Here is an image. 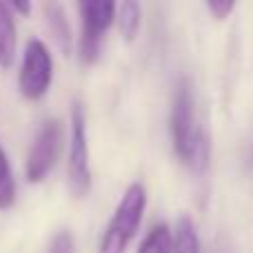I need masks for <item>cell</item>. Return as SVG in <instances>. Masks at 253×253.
<instances>
[{"mask_svg":"<svg viewBox=\"0 0 253 253\" xmlns=\"http://www.w3.org/2000/svg\"><path fill=\"white\" fill-rule=\"evenodd\" d=\"M171 140H173L175 156L191 171H205L209 165V135L200 125L196 109V96L189 80H180L173 93L171 107Z\"/></svg>","mask_w":253,"mask_h":253,"instance_id":"obj_1","label":"cell"},{"mask_svg":"<svg viewBox=\"0 0 253 253\" xmlns=\"http://www.w3.org/2000/svg\"><path fill=\"white\" fill-rule=\"evenodd\" d=\"M144 209H147V191L140 182H131L107 224L98 253H125L129 249L142 222Z\"/></svg>","mask_w":253,"mask_h":253,"instance_id":"obj_2","label":"cell"},{"mask_svg":"<svg viewBox=\"0 0 253 253\" xmlns=\"http://www.w3.org/2000/svg\"><path fill=\"white\" fill-rule=\"evenodd\" d=\"M80 11V40L78 56L83 65H93L100 56L102 36L116 20L118 4L109 0H83L78 2Z\"/></svg>","mask_w":253,"mask_h":253,"instance_id":"obj_3","label":"cell"},{"mask_svg":"<svg viewBox=\"0 0 253 253\" xmlns=\"http://www.w3.org/2000/svg\"><path fill=\"white\" fill-rule=\"evenodd\" d=\"M71 142L67 160V182L76 198H84L91 189V169H89V144H87V118L80 102L71 109Z\"/></svg>","mask_w":253,"mask_h":253,"instance_id":"obj_4","label":"cell"},{"mask_svg":"<svg viewBox=\"0 0 253 253\" xmlns=\"http://www.w3.org/2000/svg\"><path fill=\"white\" fill-rule=\"evenodd\" d=\"M53 80V58L42 40L34 38L27 42L22 65L18 74V89L27 100H40L49 91Z\"/></svg>","mask_w":253,"mask_h":253,"instance_id":"obj_5","label":"cell"},{"mask_svg":"<svg viewBox=\"0 0 253 253\" xmlns=\"http://www.w3.org/2000/svg\"><path fill=\"white\" fill-rule=\"evenodd\" d=\"M62 140H65V129L60 120H47L40 126L29 153H27L25 173L31 184L42 182L49 175V171L56 167L58 158L62 151Z\"/></svg>","mask_w":253,"mask_h":253,"instance_id":"obj_6","label":"cell"},{"mask_svg":"<svg viewBox=\"0 0 253 253\" xmlns=\"http://www.w3.org/2000/svg\"><path fill=\"white\" fill-rule=\"evenodd\" d=\"M171 242H173V253H200V238L189 215L178 218L173 233H171Z\"/></svg>","mask_w":253,"mask_h":253,"instance_id":"obj_7","label":"cell"},{"mask_svg":"<svg viewBox=\"0 0 253 253\" xmlns=\"http://www.w3.org/2000/svg\"><path fill=\"white\" fill-rule=\"evenodd\" d=\"M13 47H16V22H13L11 7L0 2V67L11 60Z\"/></svg>","mask_w":253,"mask_h":253,"instance_id":"obj_8","label":"cell"},{"mask_svg":"<svg viewBox=\"0 0 253 253\" xmlns=\"http://www.w3.org/2000/svg\"><path fill=\"white\" fill-rule=\"evenodd\" d=\"M16 202V180L9 165V158L0 144V211H7Z\"/></svg>","mask_w":253,"mask_h":253,"instance_id":"obj_9","label":"cell"},{"mask_svg":"<svg viewBox=\"0 0 253 253\" xmlns=\"http://www.w3.org/2000/svg\"><path fill=\"white\" fill-rule=\"evenodd\" d=\"M140 18H142V11H140V4L138 2L126 0V2L118 4L116 20H118V27H120V31H123V36L126 40H133L135 36H138Z\"/></svg>","mask_w":253,"mask_h":253,"instance_id":"obj_10","label":"cell"},{"mask_svg":"<svg viewBox=\"0 0 253 253\" xmlns=\"http://www.w3.org/2000/svg\"><path fill=\"white\" fill-rule=\"evenodd\" d=\"M138 253H173L171 229L167 227V224H156V227L144 236Z\"/></svg>","mask_w":253,"mask_h":253,"instance_id":"obj_11","label":"cell"},{"mask_svg":"<svg viewBox=\"0 0 253 253\" xmlns=\"http://www.w3.org/2000/svg\"><path fill=\"white\" fill-rule=\"evenodd\" d=\"M47 11H49V27H51V31L56 34L60 47L67 51V49H69L71 31H69V22H67V18H65V11H62L60 4H47Z\"/></svg>","mask_w":253,"mask_h":253,"instance_id":"obj_12","label":"cell"},{"mask_svg":"<svg viewBox=\"0 0 253 253\" xmlns=\"http://www.w3.org/2000/svg\"><path fill=\"white\" fill-rule=\"evenodd\" d=\"M47 253H74V236L69 231H58Z\"/></svg>","mask_w":253,"mask_h":253,"instance_id":"obj_13","label":"cell"},{"mask_svg":"<svg viewBox=\"0 0 253 253\" xmlns=\"http://www.w3.org/2000/svg\"><path fill=\"white\" fill-rule=\"evenodd\" d=\"M207 9L213 13V18L224 20V18H227L229 13L236 9V2H218V0H211V2H207Z\"/></svg>","mask_w":253,"mask_h":253,"instance_id":"obj_14","label":"cell"},{"mask_svg":"<svg viewBox=\"0 0 253 253\" xmlns=\"http://www.w3.org/2000/svg\"><path fill=\"white\" fill-rule=\"evenodd\" d=\"M11 9H13V11H20V13H25V16H27V13L31 11V4H25V2H13V4H11Z\"/></svg>","mask_w":253,"mask_h":253,"instance_id":"obj_15","label":"cell"}]
</instances>
